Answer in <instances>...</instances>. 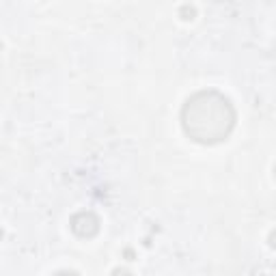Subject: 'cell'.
Wrapping results in <instances>:
<instances>
[{
    "mask_svg": "<svg viewBox=\"0 0 276 276\" xmlns=\"http://www.w3.org/2000/svg\"><path fill=\"white\" fill-rule=\"evenodd\" d=\"M184 129L196 143L212 145L229 136L235 121L231 104L216 91H203L190 97L181 112Z\"/></svg>",
    "mask_w": 276,
    "mask_h": 276,
    "instance_id": "cell-1",
    "label": "cell"
},
{
    "mask_svg": "<svg viewBox=\"0 0 276 276\" xmlns=\"http://www.w3.org/2000/svg\"><path fill=\"white\" fill-rule=\"evenodd\" d=\"M71 229H74V233L80 237H93L100 231V220H97L95 213L80 212L71 218Z\"/></svg>",
    "mask_w": 276,
    "mask_h": 276,
    "instance_id": "cell-2",
    "label": "cell"
},
{
    "mask_svg": "<svg viewBox=\"0 0 276 276\" xmlns=\"http://www.w3.org/2000/svg\"><path fill=\"white\" fill-rule=\"evenodd\" d=\"M114 276H129L127 270H114Z\"/></svg>",
    "mask_w": 276,
    "mask_h": 276,
    "instance_id": "cell-3",
    "label": "cell"
},
{
    "mask_svg": "<svg viewBox=\"0 0 276 276\" xmlns=\"http://www.w3.org/2000/svg\"><path fill=\"white\" fill-rule=\"evenodd\" d=\"M270 244H272V246L276 248V231L272 233V235H270Z\"/></svg>",
    "mask_w": 276,
    "mask_h": 276,
    "instance_id": "cell-4",
    "label": "cell"
},
{
    "mask_svg": "<svg viewBox=\"0 0 276 276\" xmlns=\"http://www.w3.org/2000/svg\"><path fill=\"white\" fill-rule=\"evenodd\" d=\"M54 276H78L76 272H59V274H54Z\"/></svg>",
    "mask_w": 276,
    "mask_h": 276,
    "instance_id": "cell-5",
    "label": "cell"
},
{
    "mask_svg": "<svg viewBox=\"0 0 276 276\" xmlns=\"http://www.w3.org/2000/svg\"><path fill=\"white\" fill-rule=\"evenodd\" d=\"M274 173H276V166H274Z\"/></svg>",
    "mask_w": 276,
    "mask_h": 276,
    "instance_id": "cell-6",
    "label": "cell"
}]
</instances>
